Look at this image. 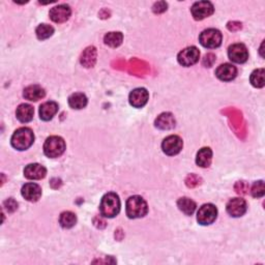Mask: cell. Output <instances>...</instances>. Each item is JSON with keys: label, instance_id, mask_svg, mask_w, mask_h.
<instances>
[{"label": "cell", "instance_id": "4", "mask_svg": "<svg viewBox=\"0 0 265 265\" xmlns=\"http://www.w3.org/2000/svg\"><path fill=\"white\" fill-rule=\"evenodd\" d=\"M65 151V142L59 136L49 137L44 144V152L48 157L55 158Z\"/></svg>", "mask_w": 265, "mask_h": 265}, {"label": "cell", "instance_id": "6", "mask_svg": "<svg viewBox=\"0 0 265 265\" xmlns=\"http://www.w3.org/2000/svg\"><path fill=\"white\" fill-rule=\"evenodd\" d=\"M218 217V209L214 204H204L199 208L197 213V221L202 226L213 224Z\"/></svg>", "mask_w": 265, "mask_h": 265}, {"label": "cell", "instance_id": "2", "mask_svg": "<svg viewBox=\"0 0 265 265\" xmlns=\"http://www.w3.org/2000/svg\"><path fill=\"white\" fill-rule=\"evenodd\" d=\"M100 211L101 215L105 218L112 219L116 217L121 211V200H119L118 195L115 193L106 194L102 198Z\"/></svg>", "mask_w": 265, "mask_h": 265}, {"label": "cell", "instance_id": "14", "mask_svg": "<svg viewBox=\"0 0 265 265\" xmlns=\"http://www.w3.org/2000/svg\"><path fill=\"white\" fill-rule=\"evenodd\" d=\"M22 196L29 202H36L42 197V189L38 184L34 182H29L23 185L21 190Z\"/></svg>", "mask_w": 265, "mask_h": 265}, {"label": "cell", "instance_id": "21", "mask_svg": "<svg viewBox=\"0 0 265 265\" xmlns=\"http://www.w3.org/2000/svg\"><path fill=\"white\" fill-rule=\"evenodd\" d=\"M211 161H213V151L209 147H203L197 153L196 163L201 168H207L210 166Z\"/></svg>", "mask_w": 265, "mask_h": 265}, {"label": "cell", "instance_id": "12", "mask_svg": "<svg viewBox=\"0 0 265 265\" xmlns=\"http://www.w3.org/2000/svg\"><path fill=\"white\" fill-rule=\"evenodd\" d=\"M247 202L243 198H233L227 203V213L233 218L243 217L247 211Z\"/></svg>", "mask_w": 265, "mask_h": 265}, {"label": "cell", "instance_id": "19", "mask_svg": "<svg viewBox=\"0 0 265 265\" xmlns=\"http://www.w3.org/2000/svg\"><path fill=\"white\" fill-rule=\"evenodd\" d=\"M155 127L163 131H168L173 129L175 127V118L173 114H171L169 112L162 113L160 116H157L154 123Z\"/></svg>", "mask_w": 265, "mask_h": 265}, {"label": "cell", "instance_id": "15", "mask_svg": "<svg viewBox=\"0 0 265 265\" xmlns=\"http://www.w3.org/2000/svg\"><path fill=\"white\" fill-rule=\"evenodd\" d=\"M216 76L220 79L221 81L229 82L236 78L237 69L230 63H224V64H221L217 69Z\"/></svg>", "mask_w": 265, "mask_h": 265}, {"label": "cell", "instance_id": "11", "mask_svg": "<svg viewBox=\"0 0 265 265\" xmlns=\"http://www.w3.org/2000/svg\"><path fill=\"white\" fill-rule=\"evenodd\" d=\"M228 56L235 63H245L249 58V52L244 44H234L228 49Z\"/></svg>", "mask_w": 265, "mask_h": 265}, {"label": "cell", "instance_id": "9", "mask_svg": "<svg viewBox=\"0 0 265 265\" xmlns=\"http://www.w3.org/2000/svg\"><path fill=\"white\" fill-rule=\"evenodd\" d=\"M182 146H183L182 139L179 136L175 135H171L167 137L166 139H164L162 143V149L164 153L170 156L178 154L181 151Z\"/></svg>", "mask_w": 265, "mask_h": 265}, {"label": "cell", "instance_id": "13", "mask_svg": "<svg viewBox=\"0 0 265 265\" xmlns=\"http://www.w3.org/2000/svg\"><path fill=\"white\" fill-rule=\"evenodd\" d=\"M148 100H149V94H148V91L145 88H136V89H134L131 92L130 97H129L130 104L132 106V107H135V108L144 107V106L147 104Z\"/></svg>", "mask_w": 265, "mask_h": 265}, {"label": "cell", "instance_id": "3", "mask_svg": "<svg viewBox=\"0 0 265 265\" xmlns=\"http://www.w3.org/2000/svg\"><path fill=\"white\" fill-rule=\"evenodd\" d=\"M126 211L130 219H140L147 215L148 206L141 196H132L127 201Z\"/></svg>", "mask_w": 265, "mask_h": 265}, {"label": "cell", "instance_id": "27", "mask_svg": "<svg viewBox=\"0 0 265 265\" xmlns=\"http://www.w3.org/2000/svg\"><path fill=\"white\" fill-rule=\"evenodd\" d=\"M251 83L256 88H261L265 85V71L264 69L255 70L251 75Z\"/></svg>", "mask_w": 265, "mask_h": 265}, {"label": "cell", "instance_id": "20", "mask_svg": "<svg viewBox=\"0 0 265 265\" xmlns=\"http://www.w3.org/2000/svg\"><path fill=\"white\" fill-rule=\"evenodd\" d=\"M33 114H34L33 107L28 104H21L16 111V116L18 118V121L23 124L31 122L33 118Z\"/></svg>", "mask_w": 265, "mask_h": 265}, {"label": "cell", "instance_id": "16", "mask_svg": "<svg viewBox=\"0 0 265 265\" xmlns=\"http://www.w3.org/2000/svg\"><path fill=\"white\" fill-rule=\"evenodd\" d=\"M47 169L39 164H29L24 169V176L27 179L39 180L46 176Z\"/></svg>", "mask_w": 265, "mask_h": 265}, {"label": "cell", "instance_id": "8", "mask_svg": "<svg viewBox=\"0 0 265 265\" xmlns=\"http://www.w3.org/2000/svg\"><path fill=\"white\" fill-rule=\"evenodd\" d=\"M192 15L195 20L201 21L214 14L215 7L209 1H198L195 2L191 8Z\"/></svg>", "mask_w": 265, "mask_h": 265}, {"label": "cell", "instance_id": "25", "mask_svg": "<svg viewBox=\"0 0 265 265\" xmlns=\"http://www.w3.org/2000/svg\"><path fill=\"white\" fill-rule=\"evenodd\" d=\"M124 35L122 32H108L104 37L105 44L111 47V48H117L123 44Z\"/></svg>", "mask_w": 265, "mask_h": 265}, {"label": "cell", "instance_id": "17", "mask_svg": "<svg viewBox=\"0 0 265 265\" xmlns=\"http://www.w3.org/2000/svg\"><path fill=\"white\" fill-rule=\"evenodd\" d=\"M58 112V105L55 102H46L39 107V117L42 121L49 122Z\"/></svg>", "mask_w": 265, "mask_h": 265}, {"label": "cell", "instance_id": "24", "mask_svg": "<svg viewBox=\"0 0 265 265\" xmlns=\"http://www.w3.org/2000/svg\"><path fill=\"white\" fill-rule=\"evenodd\" d=\"M177 206L179 210L182 211V213L187 216H192L195 213L196 207H197L196 203L192 200V199L187 198V197L180 198L177 201Z\"/></svg>", "mask_w": 265, "mask_h": 265}, {"label": "cell", "instance_id": "28", "mask_svg": "<svg viewBox=\"0 0 265 265\" xmlns=\"http://www.w3.org/2000/svg\"><path fill=\"white\" fill-rule=\"evenodd\" d=\"M35 33L38 39L44 41V39H47L53 35V33H54V28L48 24H41L36 27Z\"/></svg>", "mask_w": 265, "mask_h": 265}, {"label": "cell", "instance_id": "29", "mask_svg": "<svg viewBox=\"0 0 265 265\" xmlns=\"http://www.w3.org/2000/svg\"><path fill=\"white\" fill-rule=\"evenodd\" d=\"M252 196L255 198H261L264 196L265 189H264V182L262 180L254 182V184L252 185Z\"/></svg>", "mask_w": 265, "mask_h": 265}, {"label": "cell", "instance_id": "1", "mask_svg": "<svg viewBox=\"0 0 265 265\" xmlns=\"http://www.w3.org/2000/svg\"><path fill=\"white\" fill-rule=\"evenodd\" d=\"M34 142V134L29 128H20L11 136V146L17 150L28 149Z\"/></svg>", "mask_w": 265, "mask_h": 265}, {"label": "cell", "instance_id": "30", "mask_svg": "<svg viewBox=\"0 0 265 265\" xmlns=\"http://www.w3.org/2000/svg\"><path fill=\"white\" fill-rule=\"evenodd\" d=\"M3 206L7 210V213H14V211H16L18 208V203L15 201V199L9 198L4 201Z\"/></svg>", "mask_w": 265, "mask_h": 265}, {"label": "cell", "instance_id": "10", "mask_svg": "<svg viewBox=\"0 0 265 265\" xmlns=\"http://www.w3.org/2000/svg\"><path fill=\"white\" fill-rule=\"evenodd\" d=\"M71 15H72V9L66 4H59L52 7L49 12L50 19L55 23L66 22L70 19Z\"/></svg>", "mask_w": 265, "mask_h": 265}, {"label": "cell", "instance_id": "5", "mask_svg": "<svg viewBox=\"0 0 265 265\" xmlns=\"http://www.w3.org/2000/svg\"><path fill=\"white\" fill-rule=\"evenodd\" d=\"M222 33L220 30L215 28H209L204 31L199 36V42L207 49H216L222 44Z\"/></svg>", "mask_w": 265, "mask_h": 265}, {"label": "cell", "instance_id": "26", "mask_svg": "<svg viewBox=\"0 0 265 265\" xmlns=\"http://www.w3.org/2000/svg\"><path fill=\"white\" fill-rule=\"evenodd\" d=\"M59 223L64 229H70L74 227L77 223V217L72 211H63L59 217Z\"/></svg>", "mask_w": 265, "mask_h": 265}, {"label": "cell", "instance_id": "22", "mask_svg": "<svg viewBox=\"0 0 265 265\" xmlns=\"http://www.w3.org/2000/svg\"><path fill=\"white\" fill-rule=\"evenodd\" d=\"M88 100L82 92H76L69 98V105L72 109L80 110L86 107Z\"/></svg>", "mask_w": 265, "mask_h": 265}, {"label": "cell", "instance_id": "18", "mask_svg": "<svg viewBox=\"0 0 265 265\" xmlns=\"http://www.w3.org/2000/svg\"><path fill=\"white\" fill-rule=\"evenodd\" d=\"M46 96L45 89L39 85H30L26 87L23 92V97L31 102H36L38 100H42Z\"/></svg>", "mask_w": 265, "mask_h": 265}, {"label": "cell", "instance_id": "7", "mask_svg": "<svg viewBox=\"0 0 265 265\" xmlns=\"http://www.w3.org/2000/svg\"><path fill=\"white\" fill-rule=\"evenodd\" d=\"M199 58H200V51L194 46L183 49L177 55L179 64L185 66V68H189V66L196 64L199 61Z\"/></svg>", "mask_w": 265, "mask_h": 265}, {"label": "cell", "instance_id": "31", "mask_svg": "<svg viewBox=\"0 0 265 265\" xmlns=\"http://www.w3.org/2000/svg\"><path fill=\"white\" fill-rule=\"evenodd\" d=\"M152 9H153V11L155 12V14H161V12L166 11V9H167V3L164 2V1L156 2V3L153 5Z\"/></svg>", "mask_w": 265, "mask_h": 265}, {"label": "cell", "instance_id": "23", "mask_svg": "<svg viewBox=\"0 0 265 265\" xmlns=\"http://www.w3.org/2000/svg\"><path fill=\"white\" fill-rule=\"evenodd\" d=\"M97 61V49L95 47H88L81 55V64L85 68H92Z\"/></svg>", "mask_w": 265, "mask_h": 265}]
</instances>
